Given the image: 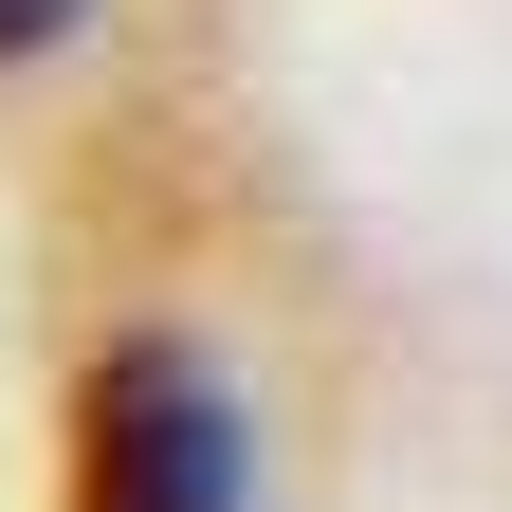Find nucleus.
<instances>
[{
  "label": "nucleus",
  "instance_id": "nucleus-2",
  "mask_svg": "<svg viewBox=\"0 0 512 512\" xmlns=\"http://www.w3.org/2000/svg\"><path fill=\"white\" fill-rule=\"evenodd\" d=\"M74 19H92V0H0V55H55Z\"/></svg>",
  "mask_w": 512,
  "mask_h": 512
},
{
  "label": "nucleus",
  "instance_id": "nucleus-1",
  "mask_svg": "<svg viewBox=\"0 0 512 512\" xmlns=\"http://www.w3.org/2000/svg\"><path fill=\"white\" fill-rule=\"evenodd\" d=\"M238 384L202 348H110L74 384V512H238Z\"/></svg>",
  "mask_w": 512,
  "mask_h": 512
}]
</instances>
